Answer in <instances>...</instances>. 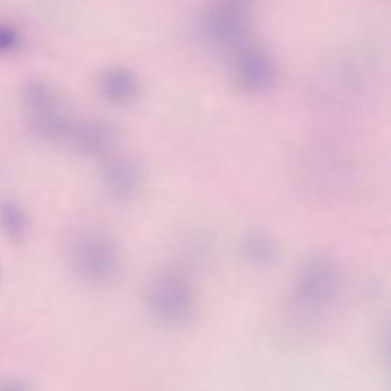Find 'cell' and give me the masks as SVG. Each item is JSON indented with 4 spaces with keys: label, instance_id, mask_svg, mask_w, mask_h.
<instances>
[{
    "label": "cell",
    "instance_id": "6da1fadb",
    "mask_svg": "<svg viewBox=\"0 0 391 391\" xmlns=\"http://www.w3.org/2000/svg\"><path fill=\"white\" fill-rule=\"evenodd\" d=\"M70 254L77 273L90 283H104L116 272L115 249L99 234H83L73 242Z\"/></svg>",
    "mask_w": 391,
    "mask_h": 391
},
{
    "label": "cell",
    "instance_id": "7a4b0ae2",
    "mask_svg": "<svg viewBox=\"0 0 391 391\" xmlns=\"http://www.w3.org/2000/svg\"><path fill=\"white\" fill-rule=\"evenodd\" d=\"M153 316L169 327H180L192 315L189 287L176 276H165L154 283L148 295Z\"/></svg>",
    "mask_w": 391,
    "mask_h": 391
},
{
    "label": "cell",
    "instance_id": "3957f363",
    "mask_svg": "<svg viewBox=\"0 0 391 391\" xmlns=\"http://www.w3.org/2000/svg\"><path fill=\"white\" fill-rule=\"evenodd\" d=\"M332 264L327 259H312L300 273L295 292V305L304 318L319 315L325 307L333 289Z\"/></svg>",
    "mask_w": 391,
    "mask_h": 391
},
{
    "label": "cell",
    "instance_id": "277c9868",
    "mask_svg": "<svg viewBox=\"0 0 391 391\" xmlns=\"http://www.w3.org/2000/svg\"><path fill=\"white\" fill-rule=\"evenodd\" d=\"M25 104L36 128L46 134H59L68 128V116L59 95L44 82L25 86Z\"/></svg>",
    "mask_w": 391,
    "mask_h": 391
},
{
    "label": "cell",
    "instance_id": "5b68a950",
    "mask_svg": "<svg viewBox=\"0 0 391 391\" xmlns=\"http://www.w3.org/2000/svg\"><path fill=\"white\" fill-rule=\"evenodd\" d=\"M203 22L206 36L218 45H238L248 32V16L246 5L218 0Z\"/></svg>",
    "mask_w": 391,
    "mask_h": 391
},
{
    "label": "cell",
    "instance_id": "8992f818",
    "mask_svg": "<svg viewBox=\"0 0 391 391\" xmlns=\"http://www.w3.org/2000/svg\"><path fill=\"white\" fill-rule=\"evenodd\" d=\"M239 85L250 93H259L271 88L276 80V67L261 49L242 51L235 63Z\"/></svg>",
    "mask_w": 391,
    "mask_h": 391
},
{
    "label": "cell",
    "instance_id": "52a82bcc",
    "mask_svg": "<svg viewBox=\"0 0 391 391\" xmlns=\"http://www.w3.org/2000/svg\"><path fill=\"white\" fill-rule=\"evenodd\" d=\"M98 88L106 102L112 105H126L139 93V82L131 70L112 67L99 76Z\"/></svg>",
    "mask_w": 391,
    "mask_h": 391
},
{
    "label": "cell",
    "instance_id": "ba28073f",
    "mask_svg": "<svg viewBox=\"0 0 391 391\" xmlns=\"http://www.w3.org/2000/svg\"><path fill=\"white\" fill-rule=\"evenodd\" d=\"M241 254L256 265H271L276 259V248L270 239L262 235H250L241 242Z\"/></svg>",
    "mask_w": 391,
    "mask_h": 391
},
{
    "label": "cell",
    "instance_id": "9c48e42d",
    "mask_svg": "<svg viewBox=\"0 0 391 391\" xmlns=\"http://www.w3.org/2000/svg\"><path fill=\"white\" fill-rule=\"evenodd\" d=\"M0 222L5 232L13 240L20 241L28 232V220L25 211L16 203L6 202L0 208Z\"/></svg>",
    "mask_w": 391,
    "mask_h": 391
},
{
    "label": "cell",
    "instance_id": "30bf717a",
    "mask_svg": "<svg viewBox=\"0 0 391 391\" xmlns=\"http://www.w3.org/2000/svg\"><path fill=\"white\" fill-rule=\"evenodd\" d=\"M109 182L121 194L130 196L137 191L140 182L139 170L129 162H121L109 169Z\"/></svg>",
    "mask_w": 391,
    "mask_h": 391
},
{
    "label": "cell",
    "instance_id": "8fae6325",
    "mask_svg": "<svg viewBox=\"0 0 391 391\" xmlns=\"http://www.w3.org/2000/svg\"><path fill=\"white\" fill-rule=\"evenodd\" d=\"M77 137L85 146L90 148L104 147L110 140V132L107 126L99 122H84L77 129Z\"/></svg>",
    "mask_w": 391,
    "mask_h": 391
},
{
    "label": "cell",
    "instance_id": "7c38bea8",
    "mask_svg": "<svg viewBox=\"0 0 391 391\" xmlns=\"http://www.w3.org/2000/svg\"><path fill=\"white\" fill-rule=\"evenodd\" d=\"M21 44L22 37L18 29L10 25H0V56L15 52Z\"/></svg>",
    "mask_w": 391,
    "mask_h": 391
}]
</instances>
